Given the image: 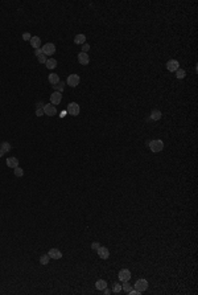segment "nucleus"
<instances>
[{
  "label": "nucleus",
  "instance_id": "nucleus-1",
  "mask_svg": "<svg viewBox=\"0 0 198 295\" xmlns=\"http://www.w3.org/2000/svg\"><path fill=\"white\" fill-rule=\"evenodd\" d=\"M149 148L152 152H161L164 150V142L160 139H153L149 142Z\"/></svg>",
  "mask_w": 198,
  "mask_h": 295
},
{
  "label": "nucleus",
  "instance_id": "nucleus-2",
  "mask_svg": "<svg viewBox=\"0 0 198 295\" xmlns=\"http://www.w3.org/2000/svg\"><path fill=\"white\" fill-rule=\"evenodd\" d=\"M41 49H42V53H44L45 56H52L56 53V45L52 44V42H46Z\"/></svg>",
  "mask_w": 198,
  "mask_h": 295
},
{
  "label": "nucleus",
  "instance_id": "nucleus-3",
  "mask_svg": "<svg viewBox=\"0 0 198 295\" xmlns=\"http://www.w3.org/2000/svg\"><path fill=\"white\" fill-rule=\"evenodd\" d=\"M79 111H81V109H79L78 103H75V102H70V103L67 105V113H69L70 115L77 117V115L79 114Z\"/></svg>",
  "mask_w": 198,
  "mask_h": 295
},
{
  "label": "nucleus",
  "instance_id": "nucleus-4",
  "mask_svg": "<svg viewBox=\"0 0 198 295\" xmlns=\"http://www.w3.org/2000/svg\"><path fill=\"white\" fill-rule=\"evenodd\" d=\"M79 81H81V78H79L78 74H70L69 77H67L66 84L69 85V86H72V87H75V86H78L79 85Z\"/></svg>",
  "mask_w": 198,
  "mask_h": 295
},
{
  "label": "nucleus",
  "instance_id": "nucleus-5",
  "mask_svg": "<svg viewBox=\"0 0 198 295\" xmlns=\"http://www.w3.org/2000/svg\"><path fill=\"white\" fill-rule=\"evenodd\" d=\"M135 288L139 291H145L147 288H148V280L147 279H137L136 283H135Z\"/></svg>",
  "mask_w": 198,
  "mask_h": 295
},
{
  "label": "nucleus",
  "instance_id": "nucleus-6",
  "mask_svg": "<svg viewBox=\"0 0 198 295\" xmlns=\"http://www.w3.org/2000/svg\"><path fill=\"white\" fill-rule=\"evenodd\" d=\"M44 114L49 115V117H53V115L57 114V109H56V106H53L52 103H48L44 106Z\"/></svg>",
  "mask_w": 198,
  "mask_h": 295
},
{
  "label": "nucleus",
  "instance_id": "nucleus-7",
  "mask_svg": "<svg viewBox=\"0 0 198 295\" xmlns=\"http://www.w3.org/2000/svg\"><path fill=\"white\" fill-rule=\"evenodd\" d=\"M166 69H168L169 72H176L177 69H180V62H178L177 60H169V61L166 62Z\"/></svg>",
  "mask_w": 198,
  "mask_h": 295
},
{
  "label": "nucleus",
  "instance_id": "nucleus-8",
  "mask_svg": "<svg viewBox=\"0 0 198 295\" xmlns=\"http://www.w3.org/2000/svg\"><path fill=\"white\" fill-rule=\"evenodd\" d=\"M131 271L128 270V269H123V270H120L119 271V274H118V278L119 279L123 282V280H129L131 279Z\"/></svg>",
  "mask_w": 198,
  "mask_h": 295
},
{
  "label": "nucleus",
  "instance_id": "nucleus-9",
  "mask_svg": "<svg viewBox=\"0 0 198 295\" xmlns=\"http://www.w3.org/2000/svg\"><path fill=\"white\" fill-rule=\"evenodd\" d=\"M61 99H62V95L61 93L58 92H54L52 95H50V103L53 105V106H57V105L61 103Z\"/></svg>",
  "mask_w": 198,
  "mask_h": 295
},
{
  "label": "nucleus",
  "instance_id": "nucleus-10",
  "mask_svg": "<svg viewBox=\"0 0 198 295\" xmlns=\"http://www.w3.org/2000/svg\"><path fill=\"white\" fill-rule=\"evenodd\" d=\"M98 256L102 258V259H107V258L110 257V251L107 248H104V246H99L98 248Z\"/></svg>",
  "mask_w": 198,
  "mask_h": 295
},
{
  "label": "nucleus",
  "instance_id": "nucleus-11",
  "mask_svg": "<svg viewBox=\"0 0 198 295\" xmlns=\"http://www.w3.org/2000/svg\"><path fill=\"white\" fill-rule=\"evenodd\" d=\"M78 62H79L81 65H89V62H90L89 54H87V53L81 52V53L78 54Z\"/></svg>",
  "mask_w": 198,
  "mask_h": 295
},
{
  "label": "nucleus",
  "instance_id": "nucleus-12",
  "mask_svg": "<svg viewBox=\"0 0 198 295\" xmlns=\"http://www.w3.org/2000/svg\"><path fill=\"white\" fill-rule=\"evenodd\" d=\"M48 256H49L50 258H53V259H61L62 253H61V250H58V249H50L49 253H48Z\"/></svg>",
  "mask_w": 198,
  "mask_h": 295
},
{
  "label": "nucleus",
  "instance_id": "nucleus-13",
  "mask_svg": "<svg viewBox=\"0 0 198 295\" xmlns=\"http://www.w3.org/2000/svg\"><path fill=\"white\" fill-rule=\"evenodd\" d=\"M30 45H32V48H35V49H38L40 47H41V39L38 37V36H33L32 39L29 40Z\"/></svg>",
  "mask_w": 198,
  "mask_h": 295
},
{
  "label": "nucleus",
  "instance_id": "nucleus-14",
  "mask_svg": "<svg viewBox=\"0 0 198 295\" xmlns=\"http://www.w3.org/2000/svg\"><path fill=\"white\" fill-rule=\"evenodd\" d=\"M7 166L9 167V168H16V167H19V160L15 156L8 158L7 159Z\"/></svg>",
  "mask_w": 198,
  "mask_h": 295
},
{
  "label": "nucleus",
  "instance_id": "nucleus-15",
  "mask_svg": "<svg viewBox=\"0 0 198 295\" xmlns=\"http://www.w3.org/2000/svg\"><path fill=\"white\" fill-rule=\"evenodd\" d=\"M74 42L78 45H83L85 42H86V36L82 35V33H79V35H77L74 37Z\"/></svg>",
  "mask_w": 198,
  "mask_h": 295
},
{
  "label": "nucleus",
  "instance_id": "nucleus-16",
  "mask_svg": "<svg viewBox=\"0 0 198 295\" xmlns=\"http://www.w3.org/2000/svg\"><path fill=\"white\" fill-rule=\"evenodd\" d=\"M95 287H97V290H103L107 287V282L104 279H98L95 282Z\"/></svg>",
  "mask_w": 198,
  "mask_h": 295
},
{
  "label": "nucleus",
  "instance_id": "nucleus-17",
  "mask_svg": "<svg viewBox=\"0 0 198 295\" xmlns=\"http://www.w3.org/2000/svg\"><path fill=\"white\" fill-rule=\"evenodd\" d=\"M45 65H46L48 69H54V68L57 66V61H56L54 58H49V60H46Z\"/></svg>",
  "mask_w": 198,
  "mask_h": 295
},
{
  "label": "nucleus",
  "instance_id": "nucleus-18",
  "mask_svg": "<svg viewBox=\"0 0 198 295\" xmlns=\"http://www.w3.org/2000/svg\"><path fill=\"white\" fill-rule=\"evenodd\" d=\"M49 82L52 84V86L53 85H56V84H58L59 82V77H58V74H54V73H52V74H49Z\"/></svg>",
  "mask_w": 198,
  "mask_h": 295
},
{
  "label": "nucleus",
  "instance_id": "nucleus-19",
  "mask_svg": "<svg viewBox=\"0 0 198 295\" xmlns=\"http://www.w3.org/2000/svg\"><path fill=\"white\" fill-rule=\"evenodd\" d=\"M53 89H54L56 92H58V93H62V92H64V89H65V84H64V82L59 81L58 84L53 85Z\"/></svg>",
  "mask_w": 198,
  "mask_h": 295
},
{
  "label": "nucleus",
  "instance_id": "nucleus-20",
  "mask_svg": "<svg viewBox=\"0 0 198 295\" xmlns=\"http://www.w3.org/2000/svg\"><path fill=\"white\" fill-rule=\"evenodd\" d=\"M160 118H161V113L158 111V110H153V111L151 113V119L152 121H158Z\"/></svg>",
  "mask_w": 198,
  "mask_h": 295
},
{
  "label": "nucleus",
  "instance_id": "nucleus-21",
  "mask_svg": "<svg viewBox=\"0 0 198 295\" xmlns=\"http://www.w3.org/2000/svg\"><path fill=\"white\" fill-rule=\"evenodd\" d=\"M174 73H176V77H177L178 79H182V78L186 76V72H185L184 69H177Z\"/></svg>",
  "mask_w": 198,
  "mask_h": 295
},
{
  "label": "nucleus",
  "instance_id": "nucleus-22",
  "mask_svg": "<svg viewBox=\"0 0 198 295\" xmlns=\"http://www.w3.org/2000/svg\"><path fill=\"white\" fill-rule=\"evenodd\" d=\"M0 148L4 152H8V151H11V144L8 143V142H3V143L0 144Z\"/></svg>",
  "mask_w": 198,
  "mask_h": 295
},
{
  "label": "nucleus",
  "instance_id": "nucleus-23",
  "mask_svg": "<svg viewBox=\"0 0 198 295\" xmlns=\"http://www.w3.org/2000/svg\"><path fill=\"white\" fill-rule=\"evenodd\" d=\"M131 287H132V286L128 283V280H123V285H121V290L126 291V293H128V291L131 290Z\"/></svg>",
  "mask_w": 198,
  "mask_h": 295
},
{
  "label": "nucleus",
  "instance_id": "nucleus-24",
  "mask_svg": "<svg viewBox=\"0 0 198 295\" xmlns=\"http://www.w3.org/2000/svg\"><path fill=\"white\" fill-rule=\"evenodd\" d=\"M49 259H50V257L48 256V254H44V256L40 258V263H41V265H48V263H49Z\"/></svg>",
  "mask_w": 198,
  "mask_h": 295
},
{
  "label": "nucleus",
  "instance_id": "nucleus-25",
  "mask_svg": "<svg viewBox=\"0 0 198 295\" xmlns=\"http://www.w3.org/2000/svg\"><path fill=\"white\" fill-rule=\"evenodd\" d=\"M22 175H24V171H22V168H20V167H16V168H15V176L21 177Z\"/></svg>",
  "mask_w": 198,
  "mask_h": 295
},
{
  "label": "nucleus",
  "instance_id": "nucleus-26",
  "mask_svg": "<svg viewBox=\"0 0 198 295\" xmlns=\"http://www.w3.org/2000/svg\"><path fill=\"white\" fill-rule=\"evenodd\" d=\"M112 291H114V293H120V291H121V285H119V283H115V285H114V287H112Z\"/></svg>",
  "mask_w": 198,
  "mask_h": 295
},
{
  "label": "nucleus",
  "instance_id": "nucleus-27",
  "mask_svg": "<svg viewBox=\"0 0 198 295\" xmlns=\"http://www.w3.org/2000/svg\"><path fill=\"white\" fill-rule=\"evenodd\" d=\"M37 60H38V62H40V64H45V62H46V57H45V54L38 56Z\"/></svg>",
  "mask_w": 198,
  "mask_h": 295
},
{
  "label": "nucleus",
  "instance_id": "nucleus-28",
  "mask_svg": "<svg viewBox=\"0 0 198 295\" xmlns=\"http://www.w3.org/2000/svg\"><path fill=\"white\" fill-rule=\"evenodd\" d=\"M89 49H90V45L85 42V44L82 45V52H83V53H87V52H89Z\"/></svg>",
  "mask_w": 198,
  "mask_h": 295
},
{
  "label": "nucleus",
  "instance_id": "nucleus-29",
  "mask_svg": "<svg viewBox=\"0 0 198 295\" xmlns=\"http://www.w3.org/2000/svg\"><path fill=\"white\" fill-rule=\"evenodd\" d=\"M22 39L25 40V41H29L30 39H32V36H30V33H28V32H25L24 35H22Z\"/></svg>",
  "mask_w": 198,
  "mask_h": 295
},
{
  "label": "nucleus",
  "instance_id": "nucleus-30",
  "mask_svg": "<svg viewBox=\"0 0 198 295\" xmlns=\"http://www.w3.org/2000/svg\"><path fill=\"white\" fill-rule=\"evenodd\" d=\"M36 115H37V117H42V115H44V109H37L36 110Z\"/></svg>",
  "mask_w": 198,
  "mask_h": 295
},
{
  "label": "nucleus",
  "instance_id": "nucleus-31",
  "mask_svg": "<svg viewBox=\"0 0 198 295\" xmlns=\"http://www.w3.org/2000/svg\"><path fill=\"white\" fill-rule=\"evenodd\" d=\"M99 242H92L91 243V249H94V250H98V248H99Z\"/></svg>",
  "mask_w": 198,
  "mask_h": 295
},
{
  "label": "nucleus",
  "instance_id": "nucleus-32",
  "mask_svg": "<svg viewBox=\"0 0 198 295\" xmlns=\"http://www.w3.org/2000/svg\"><path fill=\"white\" fill-rule=\"evenodd\" d=\"M35 54L37 56V57H38V56H41V54H44V53H42V49H41V48H38V49H36Z\"/></svg>",
  "mask_w": 198,
  "mask_h": 295
},
{
  "label": "nucleus",
  "instance_id": "nucleus-33",
  "mask_svg": "<svg viewBox=\"0 0 198 295\" xmlns=\"http://www.w3.org/2000/svg\"><path fill=\"white\" fill-rule=\"evenodd\" d=\"M103 291H104V294H106V295H108V294H111V290H108V288H103Z\"/></svg>",
  "mask_w": 198,
  "mask_h": 295
},
{
  "label": "nucleus",
  "instance_id": "nucleus-34",
  "mask_svg": "<svg viewBox=\"0 0 198 295\" xmlns=\"http://www.w3.org/2000/svg\"><path fill=\"white\" fill-rule=\"evenodd\" d=\"M4 154H5V152H4V151H3V150H1V148H0V158H1V156H3V155H4Z\"/></svg>",
  "mask_w": 198,
  "mask_h": 295
}]
</instances>
